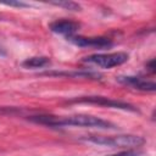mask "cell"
Here are the masks:
<instances>
[{
    "label": "cell",
    "mask_w": 156,
    "mask_h": 156,
    "mask_svg": "<svg viewBox=\"0 0 156 156\" xmlns=\"http://www.w3.org/2000/svg\"><path fill=\"white\" fill-rule=\"evenodd\" d=\"M29 119L32 122L45 124L49 127L74 126V127H89V128H100V129H112L116 127L113 123L108 121H105L102 118L90 116V115H74V116H67V117L39 115V116H32L29 117Z\"/></svg>",
    "instance_id": "cell-1"
},
{
    "label": "cell",
    "mask_w": 156,
    "mask_h": 156,
    "mask_svg": "<svg viewBox=\"0 0 156 156\" xmlns=\"http://www.w3.org/2000/svg\"><path fill=\"white\" fill-rule=\"evenodd\" d=\"M87 141L110 146V147H135L145 143V139L139 135H115V136H104V135H89L84 138Z\"/></svg>",
    "instance_id": "cell-2"
},
{
    "label": "cell",
    "mask_w": 156,
    "mask_h": 156,
    "mask_svg": "<svg viewBox=\"0 0 156 156\" xmlns=\"http://www.w3.org/2000/svg\"><path fill=\"white\" fill-rule=\"evenodd\" d=\"M127 52H108V54H94L84 58L85 62L96 65L101 68H112L116 66H121L128 61Z\"/></svg>",
    "instance_id": "cell-3"
},
{
    "label": "cell",
    "mask_w": 156,
    "mask_h": 156,
    "mask_svg": "<svg viewBox=\"0 0 156 156\" xmlns=\"http://www.w3.org/2000/svg\"><path fill=\"white\" fill-rule=\"evenodd\" d=\"M69 102H78V104H94L99 106H105V107H111V108H119V110H128V111H136V108L127 102L118 101V100H112L110 98L105 96H82L78 99H73Z\"/></svg>",
    "instance_id": "cell-4"
},
{
    "label": "cell",
    "mask_w": 156,
    "mask_h": 156,
    "mask_svg": "<svg viewBox=\"0 0 156 156\" xmlns=\"http://www.w3.org/2000/svg\"><path fill=\"white\" fill-rule=\"evenodd\" d=\"M72 44L79 46V48H93V49H105L111 48L113 43L111 39L105 37H80V35H73L67 38Z\"/></svg>",
    "instance_id": "cell-5"
},
{
    "label": "cell",
    "mask_w": 156,
    "mask_h": 156,
    "mask_svg": "<svg viewBox=\"0 0 156 156\" xmlns=\"http://www.w3.org/2000/svg\"><path fill=\"white\" fill-rule=\"evenodd\" d=\"M117 80L124 85L132 87L138 90L143 91H155L156 90V84L151 80H147L143 77H135V76H124V77H118Z\"/></svg>",
    "instance_id": "cell-6"
},
{
    "label": "cell",
    "mask_w": 156,
    "mask_h": 156,
    "mask_svg": "<svg viewBox=\"0 0 156 156\" xmlns=\"http://www.w3.org/2000/svg\"><path fill=\"white\" fill-rule=\"evenodd\" d=\"M49 28L51 32H54L56 34L66 35L67 38H69V37H73V34L78 30L79 24L77 22H73L69 20H58V21L50 23Z\"/></svg>",
    "instance_id": "cell-7"
},
{
    "label": "cell",
    "mask_w": 156,
    "mask_h": 156,
    "mask_svg": "<svg viewBox=\"0 0 156 156\" xmlns=\"http://www.w3.org/2000/svg\"><path fill=\"white\" fill-rule=\"evenodd\" d=\"M50 63V60L45 56H34V57H29L27 60H24L22 62V66L24 68H41L45 67Z\"/></svg>",
    "instance_id": "cell-8"
},
{
    "label": "cell",
    "mask_w": 156,
    "mask_h": 156,
    "mask_svg": "<svg viewBox=\"0 0 156 156\" xmlns=\"http://www.w3.org/2000/svg\"><path fill=\"white\" fill-rule=\"evenodd\" d=\"M50 4H52L55 6H58V7H63V9L69 10V11H78L80 9V6L77 2H73V1H51Z\"/></svg>",
    "instance_id": "cell-9"
},
{
    "label": "cell",
    "mask_w": 156,
    "mask_h": 156,
    "mask_svg": "<svg viewBox=\"0 0 156 156\" xmlns=\"http://www.w3.org/2000/svg\"><path fill=\"white\" fill-rule=\"evenodd\" d=\"M108 156H140V152L134 151V150H124V151H121V152H117L113 155H108Z\"/></svg>",
    "instance_id": "cell-10"
},
{
    "label": "cell",
    "mask_w": 156,
    "mask_h": 156,
    "mask_svg": "<svg viewBox=\"0 0 156 156\" xmlns=\"http://www.w3.org/2000/svg\"><path fill=\"white\" fill-rule=\"evenodd\" d=\"M146 68H147V71H149L150 73H155V60H154V58L146 65Z\"/></svg>",
    "instance_id": "cell-11"
},
{
    "label": "cell",
    "mask_w": 156,
    "mask_h": 156,
    "mask_svg": "<svg viewBox=\"0 0 156 156\" xmlns=\"http://www.w3.org/2000/svg\"><path fill=\"white\" fill-rule=\"evenodd\" d=\"M4 4H6V5H10V6H18V7H26V6H28L27 4H24V2H13V1H10V2H4Z\"/></svg>",
    "instance_id": "cell-12"
},
{
    "label": "cell",
    "mask_w": 156,
    "mask_h": 156,
    "mask_svg": "<svg viewBox=\"0 0 156 156\" xmlns=\"http://www.w3.org/2000/svg\"><path fill=\"white\" fill-rule=\"evenodd\" d=\"M0 55H5V49L2 48L1 44H0Z\"/></svg>",
    "instance_id": "cell-13"
}]
</instances>
